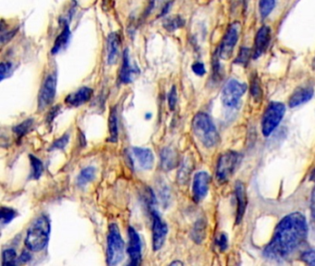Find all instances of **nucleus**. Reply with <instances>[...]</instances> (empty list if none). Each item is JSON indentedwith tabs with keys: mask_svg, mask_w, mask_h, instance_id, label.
Wrapping results in <instances>:
<instances>
[{
	"mask_svg": "<svg viewBox=\"0 0 315 266\" xmlns=\"http://www.w3.org/2000/svg\"><path fill=\"white\" fill-rule=\"evenodd\" d=\"M315 94V89L312 86H303L297 89L296 91L291 95L290 98V108H296L300 105H303L306 102L310 101Z\"/></svg>",
	"mask_w": 315,
	"mask_h": 266,
	"instance_id": "dca6fc26",
	"label": "nucleus"
},
{
	"mask_svg": "<svg viewBox=\"0 0 315 266\" xmlns=\"http://www.w3.org/2000/svg\"><path fill=\"white\" fill-rule=\"evenodd\" d=\"M185 24V21L184 19H181L180 17H173V18H169V19H165L164 20V27L165 28V30L172 32V31H175L176 29L182 27Z\"/></svg>",
	"mask_w": 315,
	"mask_h": 266,
	"instance_id": "cd10ccee",
	"label": "nucleus"
},
{
	"mask_svg": "<svg viewBox=\"0 0 315 266\" xmlns=\"http://www.w3.org/2000/svg\"><path fill=\"white\" fill-rule=\"evenodd\" d=\"M271 28L269 26H263L259 29L254 38V45L252 49V57L257 59L268 48L271 41Z\"/></svg>",
	"mask_w": 315,
	"mask_h": 266,
	"instance_id": "f8f14e48",
	"label": "nucleus"
},
{
	"mask_svg": "<svg viewBox=\"0 0 315 266\" xmlns=\"http://www.w3.org/2000/svg\"><path fill=\"white\" fill-rule=\"evenodd\" d=\"M311 179L313 180V181H315V169L312 173V175H311Z\"/></svg>",
	"mask_w": 315,
	"mask_h": 266,
	"instance_id": "a19ab883",
	"label": "nucleus"
},
{
	"mask_svg": "<svg viewBox=\"0 0 315 266\" xmlns=\"http://www.w3.org/2000/svg\"><path fill=\"white\" fill-rule=\"evenodd\" d=\"M0 70H1V81L5 79V77L7 75V73L10 72L11 70V64L8 62H3L0 65Z\"/></svg>",
	"mask_w": 315,
	"mask_h": 266,
	"instance_id": "e433bc0d",
	"label": "nucleus"
},
{
	"mask_svg": "<svg viewBox=\"0 0 315 266\" xmlns=\"http://www.w3.org/2000/svg\"><path fill=\"white\" fill-rule=\"evenodd\" d=\"M32 126H33V121L32 119H29L13 128V132L16 134L17 138L20 139L23 136H25L27 133L31 132Z\"/></svg>",
	"mask_w": 315,
	"mask_h": 266,
	"instance_id": "393cba45",
	"label": "nucleus"
},
{
	"mask_svg": "<svg viewBox=\"0 0 315 266\" xmlns=\"http://www.w3.org/2000/svg\"><path fill=\"white\" fill-rule=\"evenodd\" d=\"M16 216H17V212L15 210L11 209L9 207H5V206L1 208V222L3 226L9 224Z\"/></svg>",
	"mask_w": 315,
	"mask_h": 266,
	"instance_id": "c756f323",
	"label": "nucleus"
},
{
	"mask_svg": "<svg viewBox=\"0 0 315 266\" xmlns=\"http://www.w3.org/2000/svg\"><path fill=\"white\" fill-rule=\"evenodd\" d=\"M276 6V0H260L259 3V10L261 17L263 19L267 18L271 14L273 9Z\"/></svg>",
	"mask_w": 315,
	"mask_h": 266,
	"instance_id": "a878e982",
	"label": "nucleus"
},
{
	"mask_svg": "<svg viewBox=\"0 0 315 266\" xmlns=\"http://www.w3.org/2000/svg\"><path fill=\"white\" fill-rule=\"evenodd\" d=\"M247 85L237 80H229L221 94V100L227 108H235L240 103L241 97L245 94Z\"/></svg>",
	"mask_w": 315,
	"mask_h": 266,
	"instance_id": "423d86ee",
	"label": "nucleus"
},
{
	"mask_svg": "<svg viewBox=\"0 0 315 266\" xmlns=\"http://www.w3.org/2000/svg\"><path fill=\"white\" fill-rule=\"evenodd\" d=\"M302 259L304 261L306 264H308L310 266H315V251H308L305 252L302 256Z\"/></svg>",
	"mask_w": 315,
	"mask_h": 266,
	"instance_id": "f704fd0d",
	"label": "nucleus"
},
{
	"mask_svg": "<svg viewBox=\"0 0 315 266\" xmlns=\"http://www.w3.org/2000/svg\"><path fill=\"white\" fill-rule=\"evenodd\" d=\"M105 1H107V0H105Z\"/></svg>",
	"mask_w": 315,
	"mask_h": 266,
	"instance_id": "c03bdc74",
	"label": "nucleus"
},
{
	"mask_svg": "<svg viewBox=\"0 0 315 266\" xmlns=\"http://www.w3.org/2000/svg\"><path fill=\"white\" fill-rule=\"evenodd\" d=\"M70 27H69L68 24H65L62 32L57 36L56 41H55L54 47L52 48V54H57L59 51L61 50L64 46L68 44V41L70 39Z\"/></svg>",
	"mask_w": 315,
	"mask_h": 266,
	"instance_id": "4be33fe9",
	"label": "nucleus"
},
{
	"mask_svg": "<svg viewBox=\"0 0 315 266\" xmlns=\"http://www.w3.org/2000/svg\"><path fill=\"white\" fill-rule=\"evenodd\" d=\"M236 198H237V223H240L245 213L247 206V195L244 184L242 182L236 183Z\"/></svg>",
	"mask_w": 315,
	"mask_h": 266,
	"instance_id": "f3484780",
	"label": "nucleus"
},
{
	"mask_svg": "<svg viewBox=\"0 0 315 266\" xmlns=\"http://www.w3.org/2000/svg\"><path fill=\"white\" fill-rule=\"evenodd\" d=\"M151 213L153 216V249L154 251H158L164 245L167 235V226L162 220L157 210H152Z\"/></svg>",
	"mask_w": 315,
	"mask_h": 266,
	"instance_id": "9d476101",
	"label": "nucleus"
},
{
	"mask_svg": "<svg viewBox=\"0 0 315 266\" xmlns=\"http://www.w3.org/2000/svg\"><path fill=\"white\" fill-rule=\"evenodd\" d=\"M239 154L235 152H227L222 154L217 163L216 177L221 182L227 181L232 176L238 165Z\"/></svg>",
	"mask_w": 315,
	"mask_h": 266,
	"instance_id": "0eeeda50",
	"label": "nucleus"
},
{
	"mask_svg": "<svg viewBox=\"0 0 315 266\" xmlns=\"http://www.w3.org/2000/svg\"><path fill=\"white\" fill-rule=\"evenodd\" d=\"M210 180V176L206 172H198L194 176L192 184V193L195 202H200L206 196L208 192Z\"/></svg>",
	"mask_w": 315,
	"mask_h": 266,
	"instance_id": "ddd939ff",
	"label": "nucleus"
},
{
	"mask_svg": "<svg viewBox=\"0 0 315 266\" xmlns=\"http://www.w3.org/2000/svg\"><path fill=\"white\" fill-rule=\"evenodd\" d=\"M50 221L46 216H41L32 224L26 236L25 245L32 252L42 251L49 241Z\"/></svg>",
	"mask_w": 315,
	"mask_h": 266,
	"instance_id": "f03ea898",
	"label": "nucleus"
},
{
	"mask_svg": "<svg viewBox=\"0 0 315 266\" xmlns=\"http://www.w3.org/2000/svg\"><path fill=\"white\" fill-rule=\"evenodd\" d=\"M129 244L127 252L131 259V265L139 266L142 262V241L139 234L133 228H129Z\"/></svg>",
	"mask_w": 315,
	"mask_h": 266,
	"instance_id": "9b49d317",
	"label": "nucleus"
},
{
	"mask_svg": "<svg viewBox=\"0 0 315 266\" xmlns=\"http://www.w3.org/2000/svg\"><path fill=\"white\" fill-rule=\"evenodd\" d=\"M251 92H252V95L254 96V98L258 99V98L262 97L263 92H262V89H261V86H260L258 80L255 79V78L252 80Z\"/></svg>",
	"mask_w": 315,
	"mask_h": 266,
	"instance_id": "473e14b6",
	"label": "nucleus"
},
{
	"mask_svg": "<svg viewBox=\"0 0 315 266\" xmlns=\"http://www.w3.org/2000/svg\"><path fill=\"white\" fill-rule=\"evenodd\" d=\"M239 29L240 25L238 23H233L228 27L218 50V55L222 59L228 60L232 56L234 48L239 41Z\"/></svg>",
	"mask_w": 315,
	"mask_h": 266,
	"instance_id": "6e6552de",
	"label": "nucleus"
},
{
	"mask_svg": "<svg viewBox=\"0 0 315 266\" xmlns=\"http://www.w3.org/2000/svg\"><path fill=\"white\" fill-rule=\"evenodd\" d=\"M57 92V76L50 74L45 78L38 97V108L44 110L54 101Z\"/></svg>",
	"mask_w": 315,
	"mask_h": 266,
	"instance_id": "1a4fd4ad",
	"label": "nucleus"
},
{
	"mask_svg": "<svg viewBox=\"0 0 315 266\" xmlns=\"http://www.w3.org/2000/svg\"><path fill=\"white\" fill-rule=\"evenodd\" d=\"M133 70L131 64H130V57H129V51H124L123 54V62L120 69V82L121 83H130L133 81Z\"/></svg>",
	"mask_w": 315,
	"mask_h": 266,
	"instance_id": "aec40b11",
	"label": "nucleus"
},
{
	"mask_svg": "<svg viewBox=\"0 0 315 266\" xmlns=\"http://www.w3.org/2000/svg\"><path fill=\"white\" fill-rule=\"evenodd\" d=\"M30 260H31V254H29L28 252H23L22 254L20 255V257L18 259L19 263H26V262Z\"/></svg>",
	"mask_w": 315,
	"mask_h": 266,
	"instance_id": "ea45409f",
	"label": "nucleus"
},
{
	"mask_svg": "<svg viewBox=\"0 0 315 266\" xmlns=\"http://www.w3.org/2000/svg\"><path fill=\"white\" fill-rule=\"evenodd\" d=\"M133 158L137 162L140 168L144 170H150L154 165V154L150 149L142 147H133Z\"/></svg>",
	"mask_w": 315,
	"mask_h": 266,
	"instance_id": "4468645a",
	"label": "nucleus"
},
{
	"mask_svg": "<svg viewBox=\"0 0 315 266\" xmlns=\"http://www.w3.org/2000/svg\"><path fill=\"white\" fill-rule=\"evenodd\" d=\"M95 174H96V169L94 166H87V167L83 168L78 176L77 184L80 187H83V186L87 185L95 179Z\"/></svg>",
	"mask_w": 315,
	"mask_h": 266,
	"instance_id": "5701e85b",
	"label": "nucleus"
},
{
	"mask_svg": "<svg viewBox=\"0 0 315 266\" xmlns=\"http://www.w3.org/2000/svg\"><path fill=\"white\" fill-rule=\"evenodd\" d=\"M192 131L196 137L207 148L216 145L219 135L212 120L205 113H198L192 121Z\"/></svg>",
	"mask_w": 315,
	"mask_h": 266,
	"instance_id": "7ed1b4c3",
	"label": "nucleus"
},
{
	"mask_svg": "<svg viewBox=\"0 0 315 266\" xmlns=\"http://www.w3.org/2000/svg\"><path fill=\"white\" fill-rule=\"evenodd\" d=\"M160 158L161 166L165 171L173 170L177 165V153L170 147H166L162 150Z\"/></svg>",
	"mask_w": 315,
	"mask_h": 266,
	"instance_id": "6ab92c4d",
	"label": "nucleus"
},
{
	"mask_svg": "<svg viewBox=\"0 0 315 266\" xmlns=\"http://www.w3.org/2000/svg\"><path fill=\"white\" fill-rule=\"evenodd\" d=\"M217 243H218V246L220 247V249L221 250H222V251L226 250L227 247V235H221L220 237H219V240H218V241H217Z\"/></svg>",
	"mask_w": 315,
	"mask_h": 266,
	"instance_id": "4c0bfd02",
	"label": "nucleus"
},
{
	"mask_svg": "<svg viewBox=\"0 0 315 266\" xmlns=\"http://www.w3.org/2000/svg\"><path fill=\"white\" fill-rule=\"evenodd\" d=\"M204 235H205V223L202 220H200L196 223L194 228L192 229V238L197 243H200L203 240Z\"/></svg>",
	"mask_w": 315,
	"mask_h": 266,
	"instance_id": "bb28decb",
	"label": "nucleus"
},
{
	"mask_svg": "<svg viewBox=\"0 0 315 266\" xmlns=\"http://www.w3.org/2000/svg\"><path fill=\"white\" fill-rule=\"evenodd\" d=\"M120 36L118 33L112 32L107 37V63L113 65L117 62L120 51Z\"/></svg>",
	"mask_w": 315,
	"mask_h": 266,
	"instance_id": "a211bd4d",
	"label": "nucleus"
},
{
	"mask_svg": "<svg viewBox=\"0 0 315 266\" xmlns=\"http://www.w3.org/2000/svg\"><path fill=\"white\" fill-rule=\"evenodd\" d=\"M313 68L315 69V58H314V62H313Z\"/></svg>",
	"mask_w": 315,
	"mask_h": 266,
	"instance_id": "37998d69",
	"label": "nucleus"
},
{
	"mask_svg": "<svg viewBox=\"0 0 315 266\" xmlns=\"http://www.w3.org/2000/svg\"><path fill=\"white\" fill-rule=\"evenodd\" d=\"M93 96V90L89 87H82L80 88L75 93L70 94L65 98V103L70 105L71 107H80L84 105L85 103L92 98Z\"/></svg>",
	"mask_w": 315,
	"mask_h": 266,
	"instance_id": "2eb2a0df",
	"label": "nucleus"
},
{
	"mask_svg": "<svg viewBox=\"0 0 315 266\" xmlns=\"http://www.w3.org/2000/svg\"><path fill=\"white\" fill-rule=\"evenodd\" d=\"M307 235L305 216L301 213L290 214L278 224L273 240L265 248V257L278 261L290 256L305 241Z\"/></svg>",
	"mask_w": 315,
	"mask_h": 266,
	"instance_id": "f257e3e1",
	"label": "nucleus"
},
{
	"mask_svg": "<svg viewBox=\"0 0 315 266\" xmlns=\"http://www.w3.org/2000/svg\"><path fill=\"white\" fill-rule=\"evenodd\" d=\"M191 69H192V71L195 73L197 76H203L205 74V72H206L205 67H204V65L202 62H196V63L193 64Z\"/></svg>",
	"mask_w": 315,
	"mask_h": 266,
	"instance_id": "c9c22d12",
	"label": "nucleus"
},
{
	"mask_svg": "<svg viewBox=\"0 0 315 266\" xmlns=\"http://www.w3.org/2000/svg\"><path fill=\"white\" fill-rule=\"evenodd\" d=\"M59 109H60V108H59V107H56V108H53V109H52V110H51L50 113H49V115H48V117H47V121H48L49 123H51V122L53 121V120H54V118H55V117L57 116V111H58Z\"/></svg>",
	"mask_w": 315,
	"mask_h": 266,
	"instance_id": "58836bf2",
	"label": "nucleus"
},
{
	"mask_svg": "<svg viewBox=\"0 0 315 266\" xmlns=\"http://www.w3.org/2000/svg\"><path fill=\"white\" fill-rule=\"evenodd\" d=\"M124 258V241L120 235V228L112 224L107 236V261L108 266H117Z\"/></svg>",
	"mask_w": 315,
	"mask_h": 266,
	"instance_id": "20e7f679",
	"label": "nucleus"
},
{
	"mask_svg": "<svg viewBox=\"0 0 315 266\" xmlns=\"http://www.w3.org/2000/svg\"><path fill=\"white\" fill-rule=\"evenodd\" d=\"M176 101H177V95H176V87L173 86L168 94V107L170 108V110L175 109Z\"/></svg>",
	"mask_w": 315,
	"mask_h": 266,
	"instance_id": "72a5a7b5",
	"label": "nucleus"
},
{
	"mask_svg": "<svg viewBox=\"0 0 315 266\" xmlns=\"http://www.w3.org/2000/svg\"><path fill=\"white\" fill-rule=\"evenodd\" d=\"M29 159L31 162V166H32V173H31V177L33 179H38L39 177L42 176L43 172H44V165L43 163L41 162L40 159L37 158L36 156H34L33 154L29 155Z\"/></svg>",
	"mask_w": 315,
	"mask_h": 266,
	"instance_id": "b1692460",
	"label": "nucleus"
},
{
	"mask_svg": "<svg viewBox=\"0 0 315 266\" xmlns=\"http://www.w3.org/2000/svg\"><path fill=\"white\" fill-rule=\"evenodd\" d=\"M109 139L111 142H117L119 139V122H118V113L116 108H112L109 117Z\"/></svg>",
	"mask_w": 315,
	"mask_h": 266,
	"instance_id": "412c9836",
	"label": "nucleus"
},
{
	"mask_svg": "<svg viewBox=\"0 0 315 266\" xmlns=\"http://www.w3.org/2000/svg\"><path fill=\"white\" fill-rule=\"evenodd\" d=\"M171 265H172V266H173V265H182V263H179V262H174V263H172Z\"/></svg>",
	"mask_w": 315,
	"mask_h": 266,
	"instance_id": "79ce46f5",
	"label": "nucleus"
},
{
	"mask_svg": "<svg viewBox=\"0 0 315 266\" xmlns=\"http://www.w3.org/2000/svg\"><path fill=\"white\" fill-rule=\"evenodd\" d=\"M252 57V50H251L250 48H247V47H243L241 48L240 51V54L238 57L236 58V63L241 64V65H244L247 63L250 59V57Z\"/></svg>",
	"mask_w": 315,
	"mask_h": 266,
	"instance_id": "7c9ffc66",
	"label": "nucleus"
},
{
	"mask_svg": "<svg viewBox=\"0 0 315 266\" xmlns=\"http://www.w3.org/2000/svg\"><path fill=\"white\" fill-rule=\"evenodd\" d=\"M17 254L12 249L5 250L2 254V265L3 266H14L16 264Z\"/></svg>",
	"mask_w": 315,
	"mask_h": 266,
	"instance_id": "c85d7f7f",
	"label": "nucleus"
},
{
	"mask_svg": "<svg viewBox=\"0 0 315 266\" xmlns=\"http://www.w3.org/2000/svg\"><path fill=\"white\" fill-rule=\"evenodd\" d=\"M69 139H70V135L69 134H65L61 138L57 139L52 146H51L50 151H54V150H62L64 149L66 145L69 143Z\"/></svg>",
	"mask_w": 315,
	"mask_h": 266,
	"instance_id": "2f4dec72",
	"label": "nucleus"
},
{
	"mask_svg": "<svg viewBox=\"0 0 315 266\" xmlns=\"http://www.w3.org/2000/svg\"><path fill=\"white\" fill-rule=\"evenodd\" d=\"M286 107L282 103L273 102L265 110L262 121V132L265 136H269L282 121Z\"/></svg>",
	"mask_w": 315,
	"mask_h": 266,
	"instance_id": "39448f33",
	"label": "nucleus"
}]
</instances>
